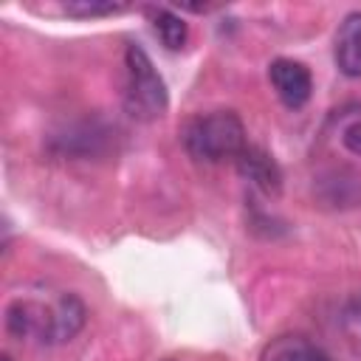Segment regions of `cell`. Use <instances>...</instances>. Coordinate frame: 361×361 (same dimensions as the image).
I'll return each mask as SVG.
<instances>
[{"mask_svg":"<svg viewBox=\"0 0 361 361\" xmlns=\"http://www.w3.org/2000/svg\"><path fill=\"white\" fill-rule=\"evenodd\" d=\"M127 8H130L127 3H116V0H68V3H62V11L68 17H79V20L124 14Z\"/></svg>","mask_w":361,"mask_h":361,"instance_id":"cell-9","label":"cell"},{"mask_svg":"<svg viewBox=\"0 0 361 361\" xmlns=\"http://www.w3.org/2000/svg\"><path fill=\"white\" fill-rule=\"evenodd\" d=\"M336 65L344 76H361V11H350L336 31Z\"/></svg>","mask_w":361,"mask_h":361,"instance_id":"cell-6","label":"cell"},{"mask_svg":"<svg viewBox=\"0 0 361 361\" xmlns=\"http://www.w3.org/2000/svg\"><path fill=\"white\" fill-rule=\"evenodd\" d=\"M127 65V87H124V110L138 121H155L169 107V93L155 71L152 59L141 45H130L124 54Z\"/></svg>","mask_w":361,"mask_h":361,"instance_id":"cell-3","label":"cell"},{"mask_svg":"<svg viewBox=\"0 0 361 361\" xmlns=\"http://www.w3.org/2000/svg\"><path fill=\"white\" fill-rule=\"evenodd\" d=\"M262 361H330L327 353L310 341L307 336H299V333H285V336H276L265 344L262 350Z\"/></svg>","mask_w":361,"mask_h":361,"instance_id":"cell-7","label":"cell"},{"mask_svg":"<svg viewBox=\"0 0 361 361\" xmlns=\"http://www.w3.org/2000/svg\"><path fill=\"white\" fill-rule=\"evenodd\" d=\"M85 305L76 293H59L51 302L17 296L6 307V330L14 338H37L39 344H65L85 327Z\"/></svg>","mask_w":361,"mask_h":361,"instance_id":"cell-1","label":"cell"},{"mask_svg":"<svg viewBox=\"0 0 361 361\" xmlns=\"http://www.w3.org/2000/svg\"><path fill=\"white\" fill-rule=\"evenodd\" d=\"M3 361H11V358H8V355H3Z\"/></svg>","mask_w":361,"mask_h":361,"instance_id":"cell-11","label":"cell"},{"mask_svg":"<svg viewBox=\"0 0 361 361\" xmlns=\"http://www.w3.org/2000/svg\"><path fill=\"white\" fill-rule=\"evenodd\" d=\"M341 144L353 152V155H361V118H353L341 127Z\"/></svg>","mask_w":361,"mask_h":361,"instance_id":"cell-10","label":"cell"},{"mask_svg":"<svg viewBox=\"0 0 361 361\" xmlns=\"http://www.w3.org/2000/svg\"><path fill=\"white\" fill-rule=\"evenodd\" d=\"M268 76H271V85L279 96V102L290 110H299L307 99H310V90H313V79H310V71L296 62V59H274L271 68H268Z\"/></svg>","mask_w":361,"mask_h":361,"instance_id":"cell-4","label":"cell"},{"mask_svg":"<svg viewBox=\"0 0 361 361\" xmlns=\"http://www.w3.org/2000/svg\"><path fill=\"white\" fill-rule=\"evenodd\" d=\"M152 28L158 34V39L164 42V48L169 51H180L186 37H189V25L180 14H175L172 8H155L152 11Z\"/></svg>","mask_w":361,"mask_h":361,"instance_id":"cell-8","label":"cell"},{"mask_svg":"<svg viewBox=\"0 0 361 361\" xmlns=\"http://www.w3.org/2000/svg\"><path fill=\"white\" fill-rule=\"evenodd\" d=\"M183 147L192 158L206 164L234 161L245 147V127L243 118L234 110H212L203 116H195L183 127Z\"/></svg>","mask_w":361,"mask_h":361,"instance_id":"cell-2","label":"cell"},{"mask_svg":"<svg viewBox=\"0 0 361 361\" xmlns=\"http://www.w3.org/2000/svg\"><path fill=\"white\" fill-rule=\"evenodd\" d=\"M234 164H237V172L251 183V186H257L262 195H268V197H276L279 192H282V172H279V164L262 149V147H245L237 158H234Z\"/></svg>","mask_w":361,"mask_h":361,"instance_id":"cell-5","label":"cell"}]
</instances>
